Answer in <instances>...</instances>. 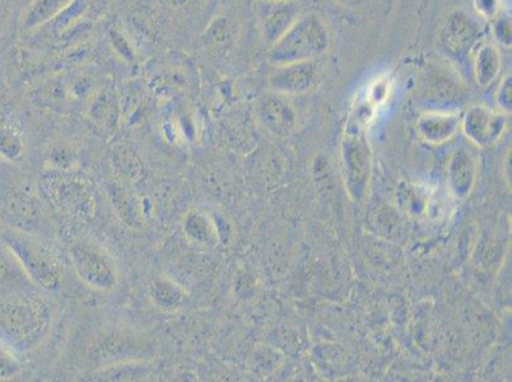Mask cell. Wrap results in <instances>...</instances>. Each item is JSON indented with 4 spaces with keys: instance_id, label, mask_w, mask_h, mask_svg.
Segmentation results:
<instances>
[{
    "instance_id": "obj_28",
    "label": "cell",
    "mask_w": 512,
    "mask_h": 382,
    "mask_svg": "<svg viewBox=\"0 0 512 382\" xmlns=\"http://www.w3.org/2000/svg\"><path fill=\"white\" fill-rule=\"evenodd\" d=\"M335 4L349 11H363L374 6L376 0H333Z\"/></svg>"
},
{
    "instance_id": "obj_22",
    "label": "cell",
    "mask_w": 512,
    "mask_h": 382,
    "mask_svg": "<svg viewBox=\"0 0 512 382\" xmlns=\"http://www.w3.org/2000/svg\"><path fill=\"white\" fill-rule=\"evenodd\" d=\"M491 34L493 43L504 49H511L512 32H511V15L505 11L491 22Z\"/></svg>"
},
{
    "instance_id": "obj_9",
    "label": "cell",
    "mask_w": 512,
    "mask_h": 382,
    "mask_svg": "<svg viewBox=\"0 0 512 382\" xmlns=\"http://www.w3.org/2000/svg\"><path fill=\"white\" fill-rule=\"evenodd\" d=\"M2 216L8 228L32 235H36L37 230H43L41 226L45 222L40 203L25 193L9 195L4 203Z\"/></svg>"
},
{
    "instance_id": "obj_19",
    "label": "cell",
    "mask_w": 512,
    "mask_h": 382,
    "mask_svg": "<svg viewBox=\"0 0 512 382\" xmlns=\"http://www.w3.org/2000/svg\"><path fill=\"white\" fill-rule=\"evenodd\" d=\"M118 115V101L111 91L101 92L91 104V118L101 127L113 124Z\"/></svg>"
},
{
    "instance_id": "obj_23",
    "label": "cell",
    "mask_w": 512,
    "mask_h": 382,
    "mask_svg": "<svg viewBox=\"0 0 512 382\" xmlns=\"http://www.w3.org/2000/svg\"><path fill=\"white\" fill-rule=\"evenodd\" d=\"M392 91V81L388 76L376 77L367 87L366 101L371 106L384 104Z\"/></svg>"
},
{
    "instance_id": "obj_16",
    "label": "cell",
    "mask_w": 512,
    "mask_h": 382,
    "mask_svg": "<svg viewBox=\"0 0 512 382\" xmlns=\"http://www.w3.org/2000/svg\"><path fill=\"white\" fill-rule=\"evenodd\" d=\"M148 295H150L152 305L162 312L180 310L188 297L184 288L167 276H158L153 279Z\"/></svg>"
},
{
    "instance_id": "obj_2",
    "label": "cell",
    "mask_w": 512,
    "mask_h": 382,
    "mask_svg": "<svg viewBox=\"0 0 512 382\" xmlns=\"http://www.w3.org/2000/svg\"><path fill=\"white\" fill-rule=\"evenodd\" d=\"M0 239L32 283L46 291L59 288L63 278L62 260L39 235L7 228Z\"/></svg>"
},
{
    "instance_id": "obj_10",
    "label": "cell",
    "mask_w": 512,
    "mask_h": 382,
    "mask_svg": "<svg viewBox=\"0 0 512 382\" xmlns=\"http://www.w3.org/2000/svg\"><path fill=\"white\" fill-rule=\"evenodd\" d=\"M506 116L495 113L486 106L470 107L463 119V129L469 139L477 144H490L497 141L506 128Z\"/></svg>"
},
{
    "instance_id": "obj_25",
    "label": "cell",
    "mask_w": 512,
    "mask_h": 382,
    "mask_svg": "<svg viewBox=\"0 0 512 382\" xmlns=\"http://www.w3.org/2000/svg\"><path fill=\"white\" fill-rule=\"evenodd\" d=\"M50 162L59 169H65V166L71 165L76 162V153H73L72 147L67 146L65 143L55 144L51 148Z\"/></svg>"
},
{
    "instance_id": "obj_21",
    "label": "cell",
    "mask_w": 512,
    "mask_h": 382,
    "mask_svg": "<svg viewBox=\"0 0 512 382\" xmlns=\"http://www.w3.org/2000/svg\"><path fill=\"white\" fill-rule=\"evenodd\" d=\"M22 372V363L15 351L0 342V381L16 379Z\"/></svg>"
},
{
    "instance_id": "obj_20",
    "label": "cell",
    "mask_w": 512,
    "mask_h": 382,
    "mask_svg": "<svg viewBox=\"0 0 512 382\" xmlns=\"http://www.w3.org/2000/svg\"><path fill=\"white\" fill-rule=\"evenodd\" d=\"M111 49L125 63L134 64L138 62V53L127 32L121 26H113L109 32Z\"/></svg>"
},
{
    "instance_id": "obj_14",
    "label": "cell",
    "mask_w": 512,
    "mask_h": 382,
    "mask_svg": "<svg viewBox=\"0 0 512 382\" xmlns=\"http://www.w3.org/2000/svg\"><path fill=\"white\" fill-rule=\"evenodd\" d=\"M185 239L200 248H213L218 242L216 222L203 209H190L183 220Z\"/></svg>"
},
{
    "instance_id": "obj_6",
    "label": "cell",
    "mask_w": 512,
    "mask_h": 382,
    "mask_svg": "<svg viewBox=\"0 0 512 382\" xmlns=\"http://www.w3.org/2000/svg\"><path fill=\"white\" fill-rule=\"evenodd\" d=\"M254 13L264 44L271 48L304 11L299 0H254Z\"/></svg>"
},
{
    "instance_id": "obj_18",
    "label": "cell",
    "mask_w": 512,
    "mask_h": 382,
    "mask_svg": "<svg viewBox=\"0 0 512 382\" xmlns=\"http://www.w3.org/2000/svg\"><path fill=\"white\" fill-rule=\"evenodd\" d=\"M26 146L16 128L0 125V158L9 163H17L25 156Z\"/></svg>"
},
{
    "instance_id": "obj_26",
    "label": "cell",
    "mask_w": 512,
    "mask_h": 382,
    "mask_svg": "<svg viewBox=\"0 0 512 382\" xmlns=\"http://www.w3.org/2000/svg\"><path fill=\"white\" fill-rule=\"evenodd\" d=\"M511 72L507 73L504 78L501 79L500 85L497 87L496 101L497 105L504 113L511 111V86H512Z\"/></svg>"
},
{
    "instance_id": "obj_12",
    "label": "cell",
    "mask_w": 512,
    "mask_h": 382,
    "mask_svg": "<svg viewBox=\"0 0 512 382\" xmlns=\"http://www.w3.org/2000/svg\"><path fill=\"white\" fill-rule=\"evenodd\" d=\"M76 2L77 0H30L22 12L21 30L30 32L40 29L68 11Z\"/></svg>"
},
{
    "instance_id": "obj_11",
    "label": "cell",
    "mask_w": 512,
    "mask_h": 382,
    "mask_svg": "<svg viewBox=\"0 0 512 382\" xmlns=\"http://www.w3.org/2000/svg\"><path fill=\"white\" fill-rule=\"evenodd\" d=\"M473 74L477 85L488 88L497 82L502 72V54L500 46L493 41H482L473 51Z\"/></svg>"
},
{
    "instance_id": "obj_7",
    "label": "cell",
    "mask_w": 512,
    "mask_h": 382,
    "mask_svg": "<svg viewBox=\"0 0 512 382\" xmlns=\"http://www.w3.org/2000/svg\"><path fill=\"white\" fill-rule=\"evenodd\" d=\"M323 72L320 59L276 65L269 74L268 83L274 92L281 95H299L318 86Z\"/></svg>"
},
{
    "instance_id": "obj_17",
    "label": "cell",
    "mask_w": 512,
    "mask_h": 382,
    "mask_svg": "<svg viewBox=\"0 0 512 382\" xmlns=\"http://www.w3.org/2000/svg\"><path fill=\"white\" fill-rule=\"evenodd\" d=\"M460 119L454 113H428L418 120V130L426 141L442 143L458 132Z\"/></svg>"
},
{
    "instance_id": "obj_24",
    "label": "cell",
    "mask_w": 512,
    "mask_h": 382,
    "mask_svg": "<svg viewBox=\"0 0 512 382\" xmlns=\"http://www.w3.org/2000/svg\"><path fill=\"white\" fill-rule=\"evenodd\" d=\"M474 15L482 21L492 22L504 12V0H472Z\"/></svg>"
},
{
    "instance_id": "obj_27",
    "label": "cell",
    "mask_w": 512,
    "mask_h": 382,
    "mask_svg": "<svg viewBox=\"0 0 512 382\" xmlns=\"http://www.w3.org/2000/svg\"><path fill=\"white\" fill-rule=\"evenodd\" d=\"M63 199L65 206L73 209H82V212L86 211L85 207L81 206V203H87V193L85 189L78 188L76 185L68 186L63 191Z\"/></svg>"
},
{
    "instance_id": "obj_15",
    "label": "cell",
    "mask_w": 512,
    "mask_h": 382,
    "mask_svg": "<svg viewBox=\"0 0 512 382\" xmlns=\"http://www.w3.org/2000/svg\"><path fill=\"white\" fill-rule=\"evenodd\" d=\"M276 95L264 96L258 101L256 106V115L260 123L265 128L273 130V132H282L290 128L293 123V111L290 105L282 99L281 93Z\"/></svg>"
},
{
    "instance_id": "obj_3",
    "label": "cell",
    "mask_w": 512,
    "mask_h": 382,
    "mask_svg": "<svg viewBox=\"0 0 512 382\" xmlns=\"http://www.w3.org/2000/svg\"><path fill=\"white\" fill-rule=\"evenodd\" d=\"M330 44L332 36L324 18L318 12H304L291 29L268 48V62L276 67L320 59L327 54Z\"/></svg>"
},
{
    "instance_id": "obj_8",
    "label": "cell",
    "mask_w": 512,
    "mask_h": 382,
    "mask_svg": "<svg viewBox=\"0 0 512 382\" xmlns=\"http://www.w3.org/2000/svg\"><path fill=\"white\" fill-rule=\"evenodd\" d=\"M241 23L234 13L220 12L203 32L204 49L216 58H226L235 50L240 39Z\"/></svg>"
},
{
    "instance_id": "obj_1",
    "label": "cell",
    "mask_w": 512,
    "mask_h": 382,
    "mask_svg": "<svg viewBox=\"0 0 512 382\" xmlns=\"http://www.w3.org/2000/svg\"><path fill=\"white\" fill-rule=\"evenodd\" d=\"M53 315L48 304L31 293L0 298V342L13 351L29 352L48 338Z\"/></svg>"
},
{
    "instance_id": "obj_13",
    "label": "cell",
    "mask_w": 512,
    "mask_h": 382,
    "mask_svg": "<svg viewBox=\"0 0 512 382\" xmlns=\"http://www.w3.org/2000/svg\"><path fill=\"white\" fill-rule=\"evenodd\" d=\"M109 194L116 214L125 225L132 228H142L146 225L143 200L133 190L125 185L114 184Z\"/></svg>"
},
{
    "instance_id": "obj_4",
    "label": "cell",
    "mask_w": 512,
    "mask_h": 382,
    "mask_svg": "<svg viewBox=\"0 0 512 382\" xmlns=\"http://www.w3.org/2000/svg\"><path fill=\"white\" fill-rule=\"evenodd\" d=\"M69 260L79 281L97 292L109 293L118 288L120 273L113 255L92 240L74 242Z\"/></svg>"
},
{
    "instance_id": "obj_5",
    "label": "cell",
    "mask_w": 512,
    "mask_h": 382,
    "mask_svg": "<svg viewBox=\"0 0 512 382\" xmlns=\"http://www.w3.org/2000/svg\"><path fill=\"white\" fill-rule=\"evenodd\" d=\"M484 26L481 18L465 8H455L442 21L437 43L442 53L455 62L472 57L482 43Z\"/></svg>"
}]
</instances>
